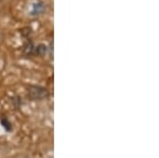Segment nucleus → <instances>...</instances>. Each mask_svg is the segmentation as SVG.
<instances>
[{
  "instance_id": "nucleus-1",
  "label": "nucleus",
  "mask_w": 159,
  "mask_h": 158,
  "mask_svg": "<svg viewBox=\"0 0 159 158\" xmlns=\"http://www.w3.org/2000/svg\"><path fill=\"white\" fill-rule=\"evenodd\" d=\"M48 96V91L39 86H31L29 88V97L32 100H43Z\"/></svg>"
},
{
  "instance_id": "nucleus-2",
  "label": "nucleus",
  "mask_w": 159,
  "mask_h": 158,
  "mask_svg": "<svg viewBox=\"0 0 159 158\" xmlns=\"http://www.w3.org/2000/svg\"><path fill=\"white\" fill-rule=\"evenodd\" d=\"M46 11V3L42 0H38V1L34 2L32 4V10L30 12L31 16H38V15H42L43 12Z\"/></svg>"
},
{
  "instance_id": "nucleus-3",
  "label": "nucleus",
  "mask_w": 159,
  "mask_h": 158,
  "mask_svg": "<svg viewBox=\"0 0 159 158\" xmlns=\"http://www.w3.org/2000/svg\"><path fill=\"white\" fill-rule=\"evenodd\" d=\"M47 50H48L47 46L43 45V44H40V45H38L37 47L34 48V53H35V54H37V55H40V56H43V55L45 54L46 52H47Z\"/></svg>"
},
{
  "instance_id": "nucleus-4",
  "label": "nucleus",
  "mask_w": 159,
  "mask_h": 158,
  "mask_svg": "<svg viewBox=\"0 0 159 158\" xmlns=\"http://www.w3.org/2000/svg\"><path fill=\"white\" fill-rule=\"evenodd\" d=\"M1 123H2V126H3L4 129H7V131H11L12 125H11V123H10V122L7 121V119H2Z\"/></svg>"
}]
</instances>
